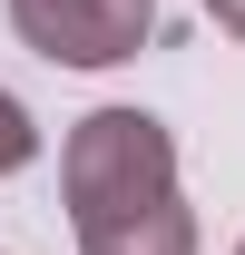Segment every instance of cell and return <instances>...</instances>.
I'll list each match as a JSON object with an SVG mask.
<instances>
[{"instance_id": "6da1fadb", "label": "cell", "mask_w": 245, "mask_h": 255, "mask_svg": "<svg viewBox=\"0 0 245 255\" xmlns=\"http://www.w3.org/2000/svg\"><path fill=\"white\" fill-rule=\"evenodd\" d=\"M69 216L79 255H196V216L177 196V147L147 108H98L69 128Z\"/></svg>"}, {"instance_id": "277c9868", "label": "cell", "mask_w": 245, "mask_h": 255, "mask_svg": "<svg viewBox=\"0 0 245 255\" xmlns=\"http://www.w3.org/2000/svg\"><path fill=\"white\" fill-rule=\"evenodd\" d=\"M206 20H216L226 39H245V0H206Z\"/></svg>"}, {"instance_id": "7a4b0ae2", "label": "cell", "mask_w": 245, "mask_h": 255, "mask_svg": "<svg viewBox=\"0 0 245 255\" xmlns=\"http://www.w3.org/2000/svg\"><path fill=\"white\" fill-rule=\"evenodd\" d=\"M157 0H10V30L59 69H118L137 59Z\"/></svg>"}, {"instance_id": "3957f363", "label": "cell", "mask_w": 245, "mask_h": 255, "mask_svg": "<svg viewBox=\"0 0 245 255\" xmlns=\"http://www.w3.org/2000/svg\"><path fill=\"white\" fill-rule=\"evenodd\" d=\"M39 157V128H30V108L0 89V177H20V167Z\"/></svg>"}, {"instance_id": "5b68a950", "label": "cell", "mask_w": 245, "mask_h": 255, "mask_svg": "<svg viewBox=\"0 0 245 255\" xmlns=\"http://www.w3.org/2000/svg\"><path fill=\"white\" fill-rule=\"evenodd\" d=\"M236 255H245V246H236Z\"/></svg>"}]
</instances>
